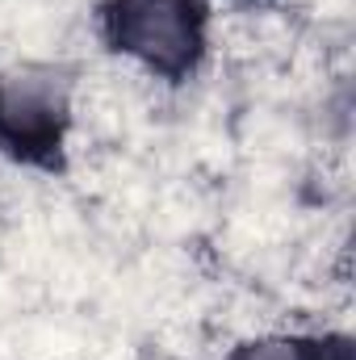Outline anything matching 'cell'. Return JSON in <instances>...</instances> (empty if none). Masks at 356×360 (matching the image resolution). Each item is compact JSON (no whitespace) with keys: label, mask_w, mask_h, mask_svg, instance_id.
I'll use <instances>...</instances> for the list:
<instances>
[{"label":"cell","mask_w":356,"mask_h":360,"mask_svg":"<svg viewBox=\"0 0 356 360\" xmlns=\"http://www.w3.org/2000/svg\"><path fill=\"white\" fill-rule=\"evenodd\" d=\"M113 30L134 59L160 72L184 68L201 42L193 0H122L113 13Z\"/></svg>","instance_id":"cell-1"},{"label":"cell","mask_w":356,"mask_h":360,"mask_svg":"<svg viewBox=\"0 0 356 360\" xmlns=\"http://www.w3.org/2000/svg\"><path fill=\"white\" fill-rule=\"evenodd\" d=\"M68 109V89L51 72H21L0 84V122L17 139L46 134Z\"/></svg>","instance_id":"cell-2"},{"label":"cell","mask_w":356,"mask_h":360,"mask_svg":"<svg viewBox=\"0 0 356 360\" xmlns=\"http://www.w3.org/2000/svg\"><path fill=\"white\" fill-rule=\"evenodd\" d=\"M239 360H314V352L298 340H260V344L243 348Z\"/></svg>","instance_id":"cell-3"}]
</instances>
